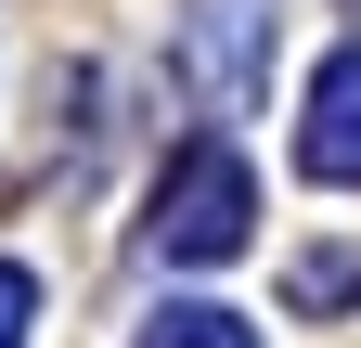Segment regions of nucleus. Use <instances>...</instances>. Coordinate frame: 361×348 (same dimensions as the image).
Wrapping results in <instances>:
<instances>
[{"mask_svg":"<svg viewBox=\"0 0 361 348\" xmlns=\"http://www.w3.org/2000/svg\"><path fill=\"white\" fill-rule=\"evenodd\" d=\"M297 168H310V181H361V39H348L336 65H323V91H310Z\"/></svg>","mask_w":361,"mask_h":348,"instance_id":"nucleus-3","label":"nucleus"},{"mask_svg":"<svg viewBox=\"0 0 361 348\" xmlns=\"http://www.w3.org/2000/svg\"><path fill=\"white\" fill-rule=\"evenodd\" d=\"M142 348H258V335H245L233 310H155V323H142Z\"/></svg>","mask_w":361,"mask_h":348,"instance_id":"nucleus-4","label":"nucleus"},{"mask_svg":"<svg viewBox=\"0 0 361 348\" xmlns=\"http://www.w3.org/2000/svg\"><path fill=\"white\" fill-rule=\"evenodd\" d=\"M271 26H284V0H180V65L207 104H245L271 77Z\"/></svg>","mask_w":361,"mask_h":348,"instance_id":"nucleus-2","label":"nucleus"},{"mask_svg":"<svg viewBox=\"0 0 361 348\" xmlns=\"http://www.w3.org/2000/svg\"><path fill=\"white\" fill-rule=\"evenodd\" d=\"M26 323H39V284L13 271V258H0V348H26Z\"/></svg>","mask_w":361,"mask_h":348,"instance_id":"nucleus-5","label":"nucleus"},{"mask_svg":"<svg viewBox=\"0 0 361 348\" xmlns=\"http://www.w3.org/2000/svg\"><path fill=\"white\" fill-rule=\"evenodd\" d=\"M245 220H258V181L233 142H180L168 181H155V258L180 271H219V258H245Z\"/></svg>","mask_w":361,"mask_h":348,"instance_id":"nucleus-1","label":"nucleus"}]
</instances>
